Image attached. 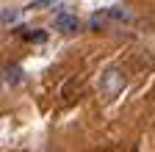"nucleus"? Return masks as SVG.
<instances>
[{
  "label": "nucleus",
  "mask_w": 155,
  "mask_h": 152,
  "mask_svg": "<svg viewBox=\"0 0 155 152\" xmlns=\"http://www.w3.org/2000/svg\"><path fill=\"white\" fill-rule=\"evenodd\" d=\"M125 83L127 80H125V75L119 69H105L100 75V91L105 94V97H116V94H122Z\"/></svg>",
  "instance_id": "nucleus-1"
},
{
  "label": "nucleus",
  "mask_w": 155,
  "mask_h": 152,
  "mask_svg": "<svg viewBox=\"0 0 155 152\" xmlns=\"http://www.w3.org/2000/svg\"><path fill=\"white\" fill-rule=\"evenodd\" d=\"M105 20H108V14H105V11H94V14L89 17V28H94V31H100V28L105 25Z\"/></svg>",
  "instance_id": "nucleus-5"
},
{
  "label": "nucleus",
  "mask_w": 155,
  "mask_h": 152,
  "mask_svg": "<svg viewBox=\"0 0 155 152\" xmlns=\"http://www.w3.org/2000/svg\"><path fill=\"white\" fill-rule=\"evenodd\" d=\"M22 36H25L28 42H45V39H47L42 31H22Z\"/></svg>",
  "instance_id": "nucleus-8"
},
{
  "label": "nucleus",
  "mask_w": 155,
  "mask_h": 152,
  "mask_svg": "<svg viewBox=\"0 0 155 152\" xmlns=\"http://www.w3.org/2000/svg\"><path fill=\"white\" fill-rule=\"evenodd\" d=\"M53 28L61 31V33H75L78 28H81V20H78L75 14H58L53 20Z\"/></svg>",
  "instance_id": "nucleus-2"
},
{
  "label": "nucleus",
  "mask_w": 155,
  "mask_h": 152,
  "mask_svg": "<svg viewBox=\"0 0 155 152\" xmlns=\"http://www.w3.org/2000/svg\"><path fill=\"white\" fill-rule=\"evenodd\" d=\"M0 20H3V28H11V25H17V22H19V11H17V8H11V6H6V8H3V14H0Z\"/></svg>",
  "instance_id": "nucleus-4"
},
{
  "label": "nucleus",
  "mask_w": 155,
  "mask_h": 152,
  "mask_svg": "<svg viewBox=\"0 0 155 152\" xmlns=\"http://www.w3.org/2000/svg\"><path fill=\"white\" fill-rule=\"evenodd\" d=\"M105 14H108V20H116V22H127L130 20V14L125 8H108Z\"/></svg>",
  "instance_id": "nucleus-6"
},
{
  "label": "nucleus",
  "mask_w": 155,
  "mask_h": 152,
  "mask_svg": "<svg viewBox=\"0 0 155 152\" xmlns=\"http://www.w3.org/2000/svg\"><path fill=\"white\" fill-rule=\"evenodd\" d=\"M19 80H22V66H19V64H8L3 69V83L6 86H17Z\"/></svg>",
  "instance_id": "nucleus-3"
},
{
  "label": "nucleus",
  "mask_w": 155,
  "mask_h": 152,
  "mask_svg": "<svg viewBox=\"0 0 155 152\" xmlns=\"http://www.w3.org/2000/svg\"><path fill=\"white\" fill-rule=\"evenodd\" d=\"M61 0H33L31 3V8L33 11H47V8H53V6H58Z\"/></svg>",
  "instance_id": "nucleus-7"
}]
</instances>
